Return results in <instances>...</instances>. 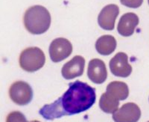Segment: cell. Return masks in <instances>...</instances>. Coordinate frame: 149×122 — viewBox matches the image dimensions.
Masks as SVG:
<instances>
[{"label": "cell", "instance_id": "4", "mask_svg": "<svg viewBox=\"0 0 149 122\" xmlns=\"http://www.w3.org/2000/svg\"><path fill=\"white\" fill-rule=\"evenodd\" d=\"M9 96L12 101L17 105H27L33 98L32 88L26 82L17 81L10 85Z\"/></svg>", "mask_w": 149, "mask_h": 122}, {"label": "cell", "instance_id": "9", "mask_svg": "<svg viewBox=\"0 0 149 122\" xmlns=\"http://www.w3.org/2000/svg\"><path fill=\"white\" fill-rule=\"evenodd\" d=\"M84 66V58L81 56H75L72 59L63 65L61 70V73L66 80H72L83 74Z\"/></svg>", "mask_w": 149, "mask_h": 122}, {"label": "cell", "instance_id": "1", "mask_svg": "<svg viewBox=\"0 0 149 122\" xmlns=\"http://www.w3.org/2000/svg\"><path fill=\"white\" fill-rule=\"evenodd\" d=\"M96 100L95 89L87 83L75 81L70 83L69 88L58 101L63 115H72L91 108Z\"/></svg>", "mask_w": 149, "mask_h": 122}, {"label": "cell", "instance_id": "5", "mask_svg": "<svg viewBox=\"0 0 149 122\" xmlns=\"http://www.w3.org/2000/svg\"><path fill=\"white\" fill-rule=\"evenodd\" d=\"M72 52V45L63 37L54 39L49 47V56L53 62H60L68 58Z\"/></svg>", "mask_w": 149, "mask_h": 122}, {"label": "cell", "instance_id": "2", "mask_svg": "<svg viewBox=\"0 0 149 122\" xmlns=\"http://www.w3.org/2000/svg\"><path fill=\"white\" fill-rule=\"evenodd\" d=\"M23 21L25 27L29 32L33 35H41L50 27L51 15L43 6L34 5L26 11Z\"/></svg>", "mask_w": 149, "mask_h": 122}, {"label": "cell", "instance_id": "6", "mask_svg": "<svg viewBox=\"0 0 149 122\" xmlns=\"http://www.w3.org/2000/svg\"><path fill=\"white\" fill-rule=\"evenodd\" d=\"M141 117L139 106L134 103H127L113 114L115 122H137Z\"/></svg>", "mask_w": 149, "mask_h": 122}, {"label": "cell", "instance_id": "12", "mask_svg": "<svg viewBox=\"0 0 149 122\" xmlns=\"http://www.w3.org/2000/svg\"><path fill=\"white\" fill-rule=\"evenodd\" d=\"M116 40L112 35H103L97 40L95 49L102 56H109L113 53L116 48Z\"/></svg>", "mask_w": 149, "mask_h": 122}, {"label": "cell", "instance_id": "3", "mask_svg": "<svg viewBox=\"0 0 149 122\" xmlns=\"http://www.w3.org/2000/svg\"><path fill=\"white\" fill-rule=\"evenodd\" d=\"M46 56L38 47H29L24 49L19 56V65L27 72H35L44 66Z\"/></svg>", "mask_w": 149, "mask_h": 122}, {"label": "cell", "instance_id": "18", "mask_svg": "<svg viewBox=\"0 0 149 122\" xmlns=\"http://www.w3.org/2000/svg\"><path fill=\"white\" fill-rule=\"evenodd\" d=\"M148 4H149V0H148Z\"/></svg>", "mask_w": 149, "mask_h": 122}, {"label": "cell", "instance_id": "11", "mask_svg": "<svg viewBox=\"0 0 149 122\" xmlns=\"http://www.w3.org/2000/svg\"><path fill=\"white\" fill-rule=\"evenodd\" d=\"M138 16L134 13H127L122 16L118 23V32L124 37H129L134 34L136 27L139 24Z\"/></svg>", "mask_w": 149, "mask_h": 122}, {"label": "cell", "instance_id": "7", "mask_svg": "<svg viewBox=\"0 0 149 122\" xmlns=\"http://www.w3.org/2000/svg\"><path fill=\"white\" fill-rule=\"evenodd\" d=\"M110 71L114 76L125 78L132 72V67L128 63V56L125 53H118L110 61Z\"/></svg>", "mask_w": 149, "mask_h": 122}, {"label": "cell", "instance_id": "17", "mask_svg": "<svg viewBox=\"0 0 149 122\" xmlns=\"http://www.w3.org/2000/svg\"><path fill=\"white\" fill-rule=\"evenodd\" d=\"M31 122H40L39 121H31Z\"/></svg>", "mask_w": 149, "mask_h": 122}, {"label": "cell", "instance_id": "16", "mask_svg": "<svg viewBox=\"0 0 149 122\" xmlns=\"http://www.w3.org/2000/svg\"><path fill=\"white\" fill-rule=\"evenodd\" d=\"M121 3L126 7L137 8L142 5L143 0H120Z\"/></svg>", "mask_w": 149, "mask_h": 122}, {"label": "cell", "instance_id": "15", "mask_svg": "<svg viewBox=\"0 0 149 122\" xmlns=\"http://www.w3.org/2000/svg\"><path fill=\"white\" fill-rule=\"evenodd\" d=\"M6 122H28V121L22 112L14 111L8 114L6 118Z\"/></svg>", "mask_w": 149, "mask_h": 122}, {"label": "cell", "instance_id": "13", "mask_svg": "<svg viewBox=\"0 0 149 122\" xmlns=\"http://www.w3.org/2000/svg\"><path fill=\"white\" fill-rule=\"evenodd\" d=\"M119 100H125L129 95V88L125 83L120 81L111 82L107 86V92Z\"/></svg>", "mask_w": 149, "mask_h": 122}, {"label": "cell", "instance_id": "19", "mask_svg": "<svg viewBox=\"0 0 149 122\" xmlns=\"http://www.w3.org/2000/svg\"><path fill=\"white\" fill-rule=\"evenodd\" d=\"M148 122H149V121H148Z\"/></svg>", "mask_w": 149, "mask_h": 122}, {"label": "cell", "instance_id": "10", "mask_svg": "<svg viewBox=\"0 0 149 122\" xmlns=\"http://www.w3.org/2000/svg\"><path fill=\"white\" fill-rule=\"evenodd\" d=\"M87 76L89 79L95 84L104 83L107 77V71L104 62L98 59H92L89 62Z\"/></svg>", "mask_w": 149, "mask_h": 122}, {"label": "cell", "instance_id": "8", "mask_svg": "<svg viewBox=\"0 0 149 122\" xmlns=\"http://www.w3.org/2000/svg\"><path fill=\"white\" fill-rule=\"evenodd\" d=\"M119 14V8L116 5H106L101 11L98 17V23L104 30L111 31L115 27V22Z\"/></svg>", "mask_w": 149, "mask_h": 122}, {"label": "cell", "instance_id": "14", "mask_svg": "<svg viewBox=\"0 0 149 122\" xmlns=\"http://www.w3.org/2000/svg\"><path fill=\"white\" fill-rule=\"evenodd\" d=\"M119 100L113 96L105 92L102 95L99 100V106L103 112L108 114H113L119 107Z\"/></svg>", "mask_w": 149, "mask_h": 122}]
</instances>
